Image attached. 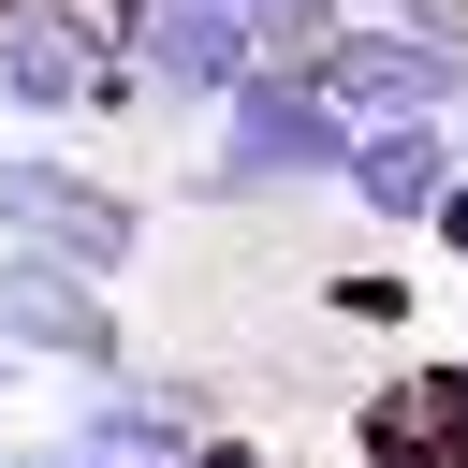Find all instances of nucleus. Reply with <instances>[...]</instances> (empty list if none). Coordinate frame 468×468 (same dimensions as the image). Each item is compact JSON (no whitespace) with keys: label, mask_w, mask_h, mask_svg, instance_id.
<instances>
[{"label":"nucleus","mask_w":468,"mask_h":468,"mask_svg":"<svg viewBox=\"0 0 468 468\" xmlns=\"http://www.w3.org/2000/svg\"><path fill=\"white\" fill-rule=\"evenodd\" d=\"M351 161V117L307 88V73H234L205 102V205H292V190H336Z\"/></svg>","instance_id":"obj_1"},{"label":"nucleus","mask_w":468,"mask_h":468,"mask_svg":"<svg viewBox=\"0 0 468 468\" xmlns=\"http://www.w3.org/2000/svg\"><path fill=\"white\" fill-rule=\"evenodd\" d=\"M0 249H29V263H73V278H132L146 263V205L102 176V161H73V146H0Z\"/></svg>","instance_id":"obj_2"},{"label":"nucleus","mask_w":468,"mask_h":468,"mask_svg":"<svg viewBox=\"0 0 468 468\" xmlns=\"http://www.w3.org/2000/svg\"><path fill=\"white\" fill-rule=\"evenodd\" d=\"M0 117H146V88L88 29V0H0Z\"/></svg>","instance_id":"obj_3"},{"label":"nucleus","mask_w":468,"mask_h":468,"mask_svg":"<svg viewBox=\"0 0 468 468\" xmlns=\"http://www.w3.org/2000/svg\"><path fill=\"white\" fill-rule=\"evenodd\" d=\"M219 380H190V366H117V380H73V410H58V439L88 453V468H190L205 439H219Z\"/></svg>","instance_id":"obj_4"},{"label":"nucleus","mask_w":468,"mask_h":468,"mask_svg":"<svg viewBox=\"0 0 468 468\" xmlns=\"http://www.w3.org/2000/svg\"><path fill=\"white\" fill-rule=\"evenodd\" d=\"M0 366L117 380V366H146V351H132V322H117V292H102V278H73V263H29V249H0Z\"/></svg>","instance_id":"obj_5"},{"label":"nucleus","mask_w":468,"mask_h":468,"mask_svg":"<svg viewBox=\"0 0 468 468\" xmlns=\"http://www.w3.org/2000/svg\"><path fill=\"white\" fill-rule=\"evenodd\" d=\"M307 88H322L351 132H380V117H468V58L424 44V29H380V15H351V29L307 58Z\"/></svg>","instance_id":"obj_6"},{"label":"nucleus","mask_w":468,"mask_h":468,"mask_svg":"<svg viewBox=\"0 0 468 468\" xmlns=\"http://www.w3.org/2000/svg\"><path fill=\"white\" fill-rule=\"evenodd\" d=\"M336 190H351V219L424 234V219H439V190H453V117H380V132H351Z\"/></svg>","instance_id":"obj_7"},{"label":"nucleus","mask_w":468,"mask_h":468,"mask_svg":"<svg viewBox=\"0 0 468 468\" xmlns=\"http://www.w3.org/2000/svg\"><path fill=\"white\" fill-rule=\"evenodd\" d=\"M0 468H88V453H73L58 424H44V439H0Z\"/></svg>","instance_id":"obj_8"},{"label":"nucleus","mask_w":468,"mask_h":468,"mask_svg":"<svg viewBox=\"0 0 468 468\" xmlns=\"http://www.w3.org/2000/svg\"><path fill=\"white\" fill-rule=\"evenodd\" d=\"M453 205H468V117H453Z\"/></svg>","instance_id":"obj_9"},{"label":"nucleus","mask_w":468,"mask_h":468,"mask_svg":"<svg viewBox=\"0 0 468 468\" xmlns=\"http://www.w3.org/2000/svg\"><path fill=\"white\" fill-rule=\"evenodd\" d=\"M0 439H15V366H0Z\"/></svg>","instance_id":"obj_10"}]
</instances>
